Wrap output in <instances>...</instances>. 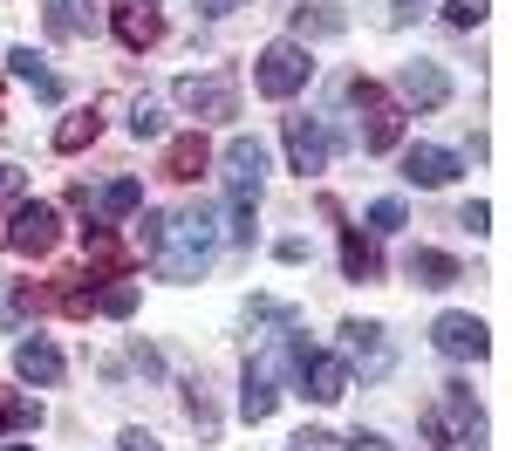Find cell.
<instances>
[{"mask_svg":"<svg viewBox=\"0 0 512 451\" xmlns=\"http://www.w3.org/2000/svg\"><path fill=\"white\" fill-rule=\"evenodd\" d=\"M137 205H144V185H137V178H110V185L96 192V219H130Z\"/></svg>","mask_w":512,"mask_h":451,"instance_id":"cb8c5ba5","label":"cell"},{"mask_svg":"<svg viewBox=\"0 0 512 451\" xmlns=\"http://www.w3.org/2000/svg\"><path fill=\"white\" fill-rule=\"evenodd\" d=\"M246 315H253V322H267V328H287V322H294V308H287V301H267V294H260Z\"/></svg>","mask_w":512,"mask_h":451,"instance_id":"1f68e13d","label":"cell"},{"mask_svg":"<svg viewBox=\"0 0 512 451\" xmlns=\"http://www.w3.org/2000/svg\"><path fill=\"white\" fill-rule=\"evenodd\" d=\"M431 349L444 356V363H485V356H492V335H485V322H478V315L444 308V315L431 322Z\"/></svg>","mask_w":512,"mask_h":451,"instance_id":"ba28073f","label":"cell"},{"mask_svg":"<svg viewBox=\"0 0 512 451\" xmlns=\"http://www.w3.org/2000/svg\"><path fill=\"white\" fill-rule=\"evenodd\" d=\"M274 410H280V356H260V363H246V383H239V417L267 424Z\"/></svg>","mask_w":512,"mask_h":451,"instance_id":"7c38bea8","label":"cell"},{"mask_svg":"<svg viewBox=\"0 0 512 451\" xmlns=\"http://www.w3.org/2000/svg\"><path fill=\"white\" fill-rule=\"evenodd\" d=\"M96 137H103V117H96V103H89V110H76V117H62V123H55V151H62V158L89 151Z\"/></svg>","mask_w":512,"mask_h":451,"instance_id":"603a6c76","label":"cell"},{"mask_svg":"<svg viewBox=\"0 0 512 451\" xmlns=\"http://www.w3.org/2000/svg\"><path fill=\"white\" fill-rule=\"evenodd\" d=\"M274 260H287V267H301V260H308V240H294V233H287V240L274 246Z\"/></svg>","mask_w":512,"mask_h":451,"instance_id":"8d00e7d4","label":"cell"},{"mask_svg":"<svg viewBox=\"0 0 512 451\" xmlns=\"http://www.w3.org/2000/svg\"><path fill=\"white\" fill-rule=\"evenodd\" d=\"M82 28V14H76V0H55V7H48V35L55 41H69Z\"/></svg>","mask_w":512,"mask_h":451,"instance_id":"f546056e","label":"cell"},{"mask_svg":"<svg viewBox=\"0 0 512 451\" xmlns=\"http://www.w3.org/2000/svg\"><path fill=\"white\" fill-rule=\"evenodd\" d=\"M219 240H226L219 212H212V205H185V212H171V219H164V240L151 246V260H158L164 281L185 287V281H205V274H212Z\"/></svg>","mask_w":512,"mask_h":451,"instance_id":"6da1fadb","label":"cell"},{"mask_svg":"<svg viewBox=\"0 0 512 451\" xmlns=\"http://www.w3.org/2000/svg\"><path fill=\"white\" fill-rule=\"evenodd\" d=\"M424 445L431 451H478L485 445V410H478L472 383H444L424 410Z\"/></svg>","mask_w":512,"mask_h":451,"instance_id":"7a4b0ae2","label":"cell"},{"mask_svg":"<svg viewBox=\"0 0 512 451\" xmlns=\"http://www.w3.org/2000/svg\"><path fill=\"white\" fill-rule=\"evenodd\" d=\"M424 7H431V0H390V21H396V28H410Z\"/></svg>","mask_w":512,"mask_h":451,"instance_id":"d590c367","label":"cell"},{"mask_svg":"<svg viewBox=\"0 0 512 451\" xmlns=\"http://www.w3.org/2000/svg\"><path fill=\"white\" fill-rule=\"evenodd\" d=\"M96 315H110V322L137 315V281H110V287H96Z\"/></svg>","mask_w":512,"mask_h":451,"instance_id":"484cf974","label":"cell"},{"mask_svg":"<svg viewBox=\"0 0 512 451\" xmlns=\"http://www.w3.org/2000/svg\"><path fill=\"white\" fill-rule=\"evenodd\" d=\"M342 274H349V281H376V274H383L376 233H362V226H342Z\"/></svg>","mask_w":512,"mask_h":451,"instance_id":"d6986e66","label":"cell"},{"mask_svg":"<svg viewBox=\"0 0 512 451\" xmlns=\"http://www.w3.org/2000/svg\"><path fill=\"white\" fill-rule=\"evenodd\" d=\"M458 226H472V233H485V226H492V205H485V199H472L465 212H458Z\"/></svg>","mask_w":512,"mask_h":451,"instance_id":"d6a6232c","label":"cell"},{"mask_svg":"<svg viewBox=\"0 0 512 451\" xmlns=\"http://www.w3.org/2000/svg\"><path fill=\"white\" fill-rule=\"evenodd\" d=\"M62 349H55V342H48V335H28V342H21V349H14V376H21V383H35V390H55V383H62Z\"/></svg>","mask_w":512,"mask_h":451,"instance_id":"2e32d148","label":"cell"},{"mask_svg":"<svg viewBox=\"0 0 512 451\" xmlns=\"http://www.w3.org/2000/svg\"><path fill=\"white\" fill-rule=\"evenodd\" d=\"M130 137L144 144V137H164V110L151 103V96H137V110H130Z\"/></svg>","mask_w":512,"mask_h":451,"instance_id":"4316f807","label":"cell"},{"mask_svg":"<svg viewBox=\"0 0 512 451\" xmlns=\"http://www.w3.org/2000/svg\"><path fill=\"white\" fill-rule=\"evenodd\" d=\"M280 137H287V158H294V171L301 178H315V171H328V123L321 117H280Z\"/></svg>","mask_w":512,"mask_h":451,"instance_id":"8fae6325","label":"cell"},{"mask_svg":"<svg viewBox=\"0 0 512 451\" xmlns=\"http://www.w3.org/2000/svg\"><path fill=\"white\" fill-rule=\"evenodd\" d=\"M396 96H403L410 110H444V103H451V76H444V62H431V55L403 62V69H396Z\"/></svg>","mask_w":512,"mask_h":451,"instance_id":"30bf717a","label":"cell"},{"mask_svg":"<svg viewBox=\"0 0 512 451\" xmlns=\"http://www.w3.org/2000/svg\"><path fill=\"white\" fill-rule=\"evenodd\" d=\"M171 96H178L198 123L239 117V76H233V69H212V76H178V82H171Z\"/></svg>","mask_w":512,"mask_h":451,"instance_id":"5b68a950","label":"cell"},{"mask_svg":"<svg viewBox=\"0 0 512 451\" xmlns=\"http://www.w3.org/2000/svg\"><path fill=\"white\" fill-rule=\"evenodd\" d=\"M403 267H410V281H417V287H458V281H465V267H458L451 253H437V246H417Z\"/></svg>","mask_w":512,"mask_h":451,"instance_id":"ffe728a7","label":"cell"},{"mask_svg":"<svg viewBox=\"0 0 512 451\" xmlns=\"http://www.w3.org/2000/svg\"><path fill=\"white\" fill-rule=\"evenodd\" d=\"M0 451H28V445H0Z\"/></svg>","mask_w":512,"mask_h":451,"instance_id":"f35d334b","label":"cell"},{"mask_svg":"<svg viewBox=\"0 0 512 451\" xmlns=\"http://www.w3.org/2000/svg\"><path fill=\"white\" fill-rule=\"evenodd\" d=\"M117 445H123V451H164L158 438H151V431H144V424H130V431H123Z\"/></svg>","mask_w":512,"mask_h":451,"instance_id":"836d02e7","label":"cell"},{"mask_svg":"<svg viewBox=\"0 0 512 451\" xmlns=\"http://www.w3.org/2000/svg\"><path fill=\"white\" fill-rule=\"evenodd\" d=\"M294 376H301V390H308L315 404H342V397H349V363L328 356V349H308V356L294 363Z\"/></svg>","mask_w":512,"mask_h":451,"instance_id":"4fadbf2b","label":"cell"},{"mask_svg":"<svg viewBox=\"0 0 512 451\" xmlns=\"http://www.w3.org/2000/svg\"><path fill=\"white\" fill-rule=\"evenodd\" d=\"M485 14H492V0H444V21L451 28H478Z\"/></svg>","mask_w":512,"mask_h":451,"instance_id":"83f0119b","label":"cell"},{"mask_svg":"<svg viewBox=\"0 0 512 451\" xmlns=\"http://www.w3.org/2000/svg\"><path fill=\"white\" fill-rule=\"evenodd\" d=\"M349 103L362 110V151H396V137H403V110H396L390 96H383L369 76H355L349 82Z\"/></svg>","mask_w":512,"mask_h":451,"instance_id":"52a82bcc","label":"cell"},{"mask_svg":"<svg viewBox=\"0 0 512 451\" xmlns=\"http://www.w3.org/2000/svg\"><path fill=\"white\" fill-rule=\"evenodd\" d=\"M335 335H342V363H349V376L362 369V383H383V376L396 369V349H390V335H383V322H342Z\"/></svg>","mask_w":512,"mask_h":451,"instance_id":"8992f818","label":"cell"},{"mask_svg":"<svg viewBox=\"0 0 512 451\" xmlns=\"http://www.w3.org/2000/svg\"><path fill=\"white\" fill-rule=\"evenodd\" d=\"M7 69H14V82H28L41 103H62V76H55V69L41 62L35 48H14V55H7Z\"/></svg>","mask_w":512,"mask_h":451,"instance_id":"44dd1931","label":"cell"},{"mask_svg":"<svg viewBox=\"0 0 512 451\" xmlns=\"http://www.w3.org/2000/svg\"><path fill=\"white\" fill-rule=\"evenodd\" d=\"M219 164H226V199H233V233L239 246H253V212H260V185H267V151H260V137H233L226 151H219Z\"/></svg>","mask_w":512,"mask_h":451,"instance_id":"3957f363","label":"cell"},{"mask_svg":"<svg viewBox=\"0 0 512 451\" xmlns=\"http://www.w3.org/2000/svg\"><path fill=\"white\" fill-rule=\"evenodd\" d=\"M205 164H212V144H205L198 130H185V137H171V144H164V164H158V171L171 178V185H192Z\"/></svg>","mask_w":512,"mask_h":451,"instance_id":"ac0fdd59","label":"cell"},{"mask_svg":"<svg viewBox=\"0 0 512 451\" xmlns=\"http://www.w3.org/2000/svg\"><path fill=\"white\" fill-rule=\"evenodd\" d=\"M335 35H349L342 7H294V35L287 41H335Z\"/></svg>","mask_w":512,"mask_h":451,"instance_id":"7402d4cb","label":"cell"},{"mask_svg":"<svg viewBox=\"0 0 512 451\" xmlns=\"http://www.w3.org/2000/svg\"><path fill=\"white\" fill-rule=\"evenodd\" d=\"M82 253H89V267H96V281H123L130 274V253H123V240L96 219V226H82Z\"/></svg>","mask_w":512,"mask_h":451,"instance_id":"e0dca14e","label":"cell"},{"mask_svg":"<svg viewBox=\"0 0 512 451\" xmlns=\"http://www.w3.org/2000/svg\"><path fill=\"white\" fill-rule=\"evenodd\" d=\"M239 7H253V0H198L205 21H226V14H239Z\"/></svg>","mask_w":512,"mask_h":451,"instance_id":"e575fe53","label":"cell"},{"mask_svg":"<svg viewBox=\"0 0 512 451\" xmlns=\"http://www.w3.org/2000/svg\"><path fill=\"white\" fill-rule=\"evenodd\" d=\"M55 240H62V212H55L48 199H21L14 205V219H7V246H14V253L41 260V253H55Z\"/></svg>","mask_w":512,"mask_h":451,"instance_id":"9c48e42d","label":"cell"},{"mask_svg":"<svg viewBox=\"0 0 512 451\" xmlns=\"http://www.w3.org/2000/svg\"><path fill=\"white\" fill-rule=\"evenodd\" d=\"M308 76H315V55L301 41H267L260 62H253V89L274 96V103H287L294 89H308Z\"/></svg>","mask_w":512,"mask_h":451,"instance_id":"277c9868","label":"cell"},{"mask_svg":"<svg viewBox=\"0 0 512 451\" xmlns=\"http://www.w3.org/2000/svg\"><path fill=\"white\" fill-rule=\"evenodd\" d=\"M41 424V404L35 397H21V390H0V438H14V431H35Z\"/></svg>","mask_w":512,"mask_h":451,"instance_id":"d4e9b609","label":"cell"},{"mask_svg":"<svg viewBox=\"0 0 512 451\" xmlns=\"http://www.w3.org/2000/svg\"><path fill=\"white\" fill-rule=\"evenodd\" d=\"M110 28H117V41L130 48V55H144V48L164 41V14L151 7V0H117V7H110Z\"/></svg>","mask_w":512,"mask_h":451,"instance_id":"5bb4252c","label":"cell"},{"mask_svg":"<svg viewBox=\"0 0 512 451\" xmlns=\"http://www.w3.org/2000/svg\"><path fill=\"white\" fill-rule=\"evenodd\" d=\"M342 451H390V438H376V431H355Z\"/></svg>","mask_w":512,"mask_h":451,"instance_id":"74e56055","label":"cell"},{"mask_svg":"<svg viewBox=\"0 0 512 451\" xmlns=\"http://www.w3.org/2000/svg\"><path fill=\"white\" fill-rule=\"evenodd\" d=\"M21 199H28V171H21V164H0V205L14 212Z\"/></svg>","mask_w":512,"mask_h":451,"instance_id":"f1b7e54d","label":"cell"},{"mask_svg":"<svg viewBox=\"0 0 512 451\" xmlns=\"http://www.w3.org/2000/svg\"><path fill=\"white\" fill-rule=\"evenodd\" d=\"M403 226V199H376L369 205V233H396Z\"/></svg>","mask_w":512,"mask_h":451,"instance_id":"4dcf8cb0","label":"cell"},{"mask_svg":"<svg viewBox=\"0 0 512 451\" xmlns=\"http://www.w3.org/2000/svg\"><path fill=\"white\" fill-rule=\"evenodd\" d=\"M458 171H465V164H458V151H444V144H410V151H403V178L424 185V192H444Z\"/></svg>","mask_w":512,"mask_h":451,"instance_id":"9a60e30c","label":"cell"}]
</instances>
